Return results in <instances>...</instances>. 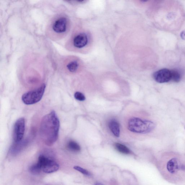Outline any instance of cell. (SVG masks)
<instances>
[{
  "label": "cell",
  "mask_w": 185,
  "mask_h": 185,
  "mask_svg": "<svg viewBox=\"0 0 185 185\" xmlns=\"http://www.w3.org/2000/svg\"><path fill=\"white\" fill-rule=\"evenodd\" d=\"M143 2H146L148 1V0H141Z\"/></svg>",
  "instance_id": "obj_19"
},
{
  "label": "cell",
  "mask_w": 185,
  "mask_h": 185,
  "mask_svg": "<svg viewBox=\"0 0 185 185\" xmlns=\"http://www.w3.org/2000/svg\"><path fill=\"white\" fill-rule=\"evenodd\" d=\"M67 147L70 151L75 152H78L81 150L79 144L73 141H70L68 142Z\"/></svg>",
  "instance_id": "obj_13"
},
{
  "label": "cell",
  "mask_w": 185,
  "mask_h": 185,
  "mask_svg": "<svg viewBox=\"0 0 185 185\" xmlns=\"http://www.w3.org/2000/svg\"><path fill=\"white\" fill-rule=\"evenodd\" d=\"M153 77L156 82L164 83L172 80L171 71L167 68H163L154 73Z\"/></svg>",
  "instance_id": "obj_8"
},
{
  "label": "cell",
  "mask_w": 185,
  "mask_h": 185,
  "mask_svg": "<svg viewBox=\"0 0 185 185\" xmlns=\"http://www.w3.org/2000/svg\"><path fill=\"white\" fill-rule=\"evenodd\" d=\"M74 97L77 100L80 101H84L86 99L84 94L82 93V92H75L74 94Z\"/></svg>",
  "instance_id": "obj_16"
},
{
  "label": "cell",
  "mask_w": 185,
  "mask_h": 185,
  "mask_svg": "<svg viewBox=\"0 0 185 185\" xmlns=\"http://www.w3.org/2000/svg\"></svg>",
  "instance_id": "obj_23"
},
{
  "label": "cell",
  "mask_w": 185,
  "mask_h": 185,
  "mask_svg": "<svg viewBox=\"0 0 185 185\" xmlns=\"http://www.w3.org/2000/svg\"><path fill=\"white\" fill-rule=\"evenodd\" d=\"M183 168V166L180 164L179 160L177 158H173L168 161L167 168L171 174H173L176 172L177 170Z\"/></svg>",
  "instance_id": "obj_10"
},
{
  "label": "cell",
  "mask_w": 185,
  "mask_h": 185,
  "mask_svg": "<svg viewBox=\"0 0 185 185\" xmlns=\"http://www.w3.org/2000/svg\"><path fill=\"white\" fill-rule=\"evenodd\" d=\"M67 19L63 17L59 18L52 26L53 32L49 34V37L55 41L61 39L67 32Z\"/></svg>",
  "instance_id": "obj_5"
},
{
  "label": "cell",
  "mask_w": 185,
  "mask_h": 185,
  "mask_svg": "<svg viewBox=\"0 0 185 185\" xmlns=\"http://www.w3.org/2000/svg\"><path fill=\"white\" fill-rule=\"evenodd\" d=\"M128 129L132 132L139 134H146L153 130L155 124L151 121L143 120L134 118L130 119L128 123Z\"/></svg>",
  "instance_id": "obj_3"
},
{
  "label": "cell",
  "mask_w": 185,
  "mask_h": 185,
  "mask_svg": "<svg viewBox=\"0 0 185 185\" xmlns=\"http://www.w3.org/2000/svg\"><path fill=\"white\" fill-rule=\"evenodd\" d=\"M109 126L113 134L116 137H119L120 126L118 123L115 120H112L109 123Z\"/></svg>",
  "instance_id": "obj_11"
},
{
  "label": "cell",
  "mask_w": 185,
  "mask_h": 185,
  "mask_svg": "<svg viewBox=\"0 0 185 185\" xmlns=\"http://www.w3.org/2000/svg\"><path fill=\"white\" fill-rule=\"evenodd\" d=\"M171 81L175 82H178L181 80L182 76L179 71L176 69L171 70Z\"/></svg>",
  "instance_id": "obj_12"
},
{
  "label": "cell",
  "mask_w": 185,
  "mask_h": 185,
  "mask_svg": "<svg viewBox=\"0 0 185 185\" xmlns=\"http://www.w3.org/2000/svg\"><path fill=\"white\" fill-rule=\"evenodd\" d=\"M180 35L182 39L185 40V30L182 31Z\"/></svg>",
  "instance_id": "obj_18"
},
{
  "label": "cell",
  "mask_w": 185,
  "mask_h": 185,
  "mask_svg": "<svg viewBox=\"0 0 185 185\" xmlns=\"http://www.w3.org/2000/svg\"><path fill=\"white\" fill-rule=\"evenodd\" d=\"M114 145L115 149L121 153L127 155L130 153V149L123 144L116 143Z\"/></svg>",
  "instance_id": "obj_14"
},
{
  "label": "cell",
  "mask_w": 185,
  "mask_h": 185,
  "mask_svg": "<svg viewBox=\"0 0 185 185\" xmlns=\"http://www.w3.org/2000/svg\"><path fill=\"white\" fill-rule=\"evenodd\" d=\"M65 62L64 67L67 73L74 74L79 71L81 63L79 59L71 58L66 60Z\"/></svg>",
  "instance_id": "obj_9"
},
{
  "label": "cell",
  "mask_w": 185,
  "mask_h": 185,
  "mask_svg": "<svg viewBox=\"0 0 185 185\" xmlns=\"http://www.w3.org/2000/svg\"></svg>",
  "instance_id": "obj_21"
},
{
  "label": "cell",
  "mask_w": 185,
  "mask_h": 185,
  "mask_svg": "<svg viewBox=\"0 0 185 185\" xmlns=\"http://www.w3.org/2000/svg\"><path fill=\"white\" fill-rule=\"evenodd\" d=\"M74 169L77 171L82 173V174H84L86 176H90L91 175V174L89 172L86 170L84 169L81 167L79 166H75L73 167Z\"/></svg>",
  "instance_id": "obj_17"
},
{
  "label": "cell",
  "mask_w": 185,
  "mask_h": 185,
  "mask_svg": "<svg viewBox=\"0 0 185 185\" xmlns=\"http://www.w3.org/2000/svg\"><path fill=\"white\" fill-rule=\"evenodd\" d=\"M25 131V120L24 118H19L14 124L13 140L15 143L20 142L23 139Z\"/></svg>",
  "instance_id": "obj_7"
},
{
  "label": "cell",
  "mask_w": 185,
  "mask_h": 185,
  "mask_svg": "<svg viewBox=\"0 0 185 185\" xmlns=\"http://www.w3.org/2000/svg\"><path fill=\"white\" fill-rule=\"evenodd\" d=\"M38 162L41 165L42 171L47 174L56 172L59 168L57 162L44 155L40 156Z\"/></svg>",
  "instance_id": "obj_6"
},
{
  "label": "cell",
  "mask_w": 185,
  "mask_h": 185,
  "mask_svg": "<svg viewBox=\"0 0 185 185\" xmlns=\"http://www.w3.org/2000/svg\"><path fill=\"white\" fill-rule=\"evenodd\" d=\"M46 85L43 84L36 89L25 92L22 97L23 103L27 105H31L41 101L44 95Z\"/></svg>",
  "instance_id": "obj_4"
},
{
  "label": "cell",
  "mask_w": 185,
  "mask_h": 185,
  "mask_svg": "<svg viewBox=\"0 0 185 185\" xmlns=\"http://www.w3.org/2000/svg\"><path fill=\"white\" fill-rule=\"evenodd\" d=\"M88 38L84 33H80L73 36L66 42L65 47L67 50L82 53L88 44Z\"/></svg>",
  "instance_id": "obj_2"
},
{
  "label": "cell",
  "mask_w": 185,
  "mask_h": 185,
  "mask_svg": "<svg viewBox=\"0 0 185 185\" xmlns=\"http://www.w3.org/2000/svg\"><path fill=\"white\" fill-rule=\"evenodd\" d=\"M68 1H71V0H68Z\"/></svg>",
  "instance_id": "obj_22"
},
{
  "label": "cell",
  "mask_w": 185,
  "mask_h": 185,
  "mask_svg": "<svg viewBox=\"0 0 185 185\" xmlns=\"http://www.w3.org/2000/svg\"><path fill=\"white\" fill-rule=\"evenodd\" d=\"M60 129V121L55 111L44 116L40 127V134L44 143L51 146L57 140Z\"/></svg>",
  "instance_id": "obj_1"
},
{
  "label": "cell",
  "mask_w": 185,
  "mask_h": 185,
  "mask_svg": "<svg viewBox=\"0 0 185 185\" xmlns=\"http://www.w3.org/2000/svg\"><path fill=\"white\" fill-rule=\"evenodd\" d=\"M77 1H78L79 2H82L83 1H84V0H77Z\"/></svg>",
  "instance_id": "obj_20"
},
{
  "label": "cell",
  "mask_w": 185,
  "mask_h": 185,
  "mask_svg": "<svg viewBox=\"0 0 185 185\" xmlns=\"http://www.w3.org/2000/svg\"><path fill=\"white\" fill-rule=\"evenodd\" d=\"M42 168L41 165L37 162L36 164L33 165L29 168V171L32 174L37 175L41 172Z\"/></svg>",
  "instance_id": "obj_15"
}]
</instances>
